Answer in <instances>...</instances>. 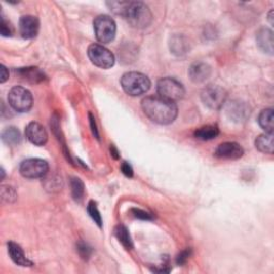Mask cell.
<instances>
[{
	"mask_svg": "<svg viewBox=\"0 0 274 274\" xmlns=\"http://www.w3.org/2000/svg\"><path fill=\"white\" fill-rule=\"evenodd\" d=\"M145 115L158 125H171L178 115V107L173 101L161 97H147L141 101Z\"/></svg>",
	"mask_w": 274,
	"mask_h": 274,
	"instance_id": "obj_1",
	"label": "cell"
},
{
	"mask_svg": "<svg viewBox=\"0 0 274 274\" xmlns=\"http://www.w3.org/2000/svg\"><path fill=\"white\" fill-rule=\"evenodd\" d=\"M124 17L132 27L138 29L148 27L152 22V13L149 7L141 2H129Z\"/></svg>",
	"mask_w": 274,
	"mask_h": 274,
	"instance_id": "obj_2",
	"label": "cell"
},
{
	"mask_svg": "<svg viewBox=\"0 0 274 274\" xmlns=\"http://www.w3.org/2000/svg\"><path fill=\"white\" fill-rule=\"evenodd\" d=\"M121 86L125 92L131 97H138L146 93L150 87L151 82L147 75L139 72H128L122 75Z\"/></svg>",
	"mask_w": 274,
	"mask_h": 274,
	"instance_id": "obj_3",
	"label": "cell"
},
{
	"mask_svg": "<svg viewBox=\"0 0 274 274\" xmlns=\"http://www.w3.org/2000/svg\"><path fill=\"white\" fill-rule=\"evenodd\" d=\"M156 90L159 97L173 102L181 100L185 94L183 85L173 77H164L160 80L156 85Z\"/></svg>",
	"mask_w": 274,
	"mask_h": 274,
	"instance_id": "obj_4",
	"label": "cell"
},
{
	"mask_svg": "<svg viewBox=\"0 0 274 274\" xmlns=\"http://www.w3.org/2000/svg\"><path fill=\"white\" fill-rule=\"evenodd\" d=\"M93 29L98 41L105 44L115 39L117 27L115 21L108 15H99L93 21Z\"/></svg>",
	"mask_w": 274,
	"mask_h": 274,
	"instance_id": "obj_5",
	"label": "cell"
},
{
	"mask_svg": "<svg viewBox=\"0 0 274 274\" xmlns=\"http://www.w3.org/2000/svg\"><path fill=\"white\" fill-rule=\"evenodd\" d=\"M8 102L14 110L18 112H26L32 107L33 98L31 92L28 89L22 86H15L9 91Z\"/></svg>",
	"mask_w": 274,
	"mask_h": 274,
	"instance_id": "obj_6",
	"label": "cell"
},
{
	"mask_svg": "<svg viewBox=\"0 0 274 274\" xmlns=\"http://www.w3.org/2000/svg\"><path fill=\"white\" fill-rule=\"evenodd\" d=\"M88 57L98 68L107 70L115 64V56L101 44H91L88 47Z\"/></svg>",
	"mask_w": 274,
	"mask_h": 274,
	"instance_id": "obj_7",
	"label": "cell"
},
{
	"mask_svg": "<svg viewBox=\"0 0 274 274\" xmlns=\"http://www.w3.org/2000/svg\"><path fill=\"white\" fill-rule=\"evenodd\" d=\"M49 163L41 159H28L22 162L20 173L27 179L42 178L49 173Z\"/></svg>",
	"mask_w": 274,
	"mask_h": 274,
	"instance_id": "obj_8",
	"label": "cell"
},
{
	"mask_svg": "<svg viewBox=\"0 0 274 274\" xmlns=\"http://www.w3.org/2000/svg\"><path fill=\"white\" fill-rule=\"evenodd\" d=\"M227 98V93L220 86L209 85L202 92V101L210 109H220Z\"/></svg>",
	"mask_w": 274,
	"mask_h": 274,
	"instance_id": "obj_9",
	"label": "cell"
},
{
	"mask_svg": "<svg viewBox=\"0 0 274 274\" xmlns=\"http://www.w3.org/2000/svg\"><path fill=\"white\" fill-rule=\"evenodd\" d=\"M25 134L27 139L35 146H43L47 143V139H49V135H47L45 128L39 122H30L26 127Z\"/></svg>",
	"mask_w": 274,
	"mask_h": 274,
	"instance_id": "obj_10",
	"label": "cell"
},
{
	"mask_svg": "<svg viewBox=\"0 0 274 274\" xmlns=\"http://www.w3.org/2000/svg\"><path fill=\"white\" fill-rule=\"evenodd\" d=\"M40 29L39 18L33 15H24L20 20V32L24 39H33Z\"/></svg>",
	"mask_w": 274,
	"mask_h": 274,
	"instance_id": "obj_11",
	"label": "cell"
},
{
	"mask_svg": "<svg viewBox=\"0 0 274 274\" xmlns=\"http://www.w3.org/2000/svg\"><path fill=\"white\" fill-rule=\"evenodd\" d=\"M244 153L243 148L237 143H223L215 149L214 155L225 160H238Z\"/></svg>",
	"mask_w": 274,
	"mask_h": 274,
	"instance_id": "obj_12",
	"label": "cell"
},
{
	"mask_svg": "<svg viewBox=\"0 0 274 274\" xmlns=\"http://www.w3.org/2000/svg\"><path fill=\"white\" fill-rule=\"evenodd\" d=\"M211 67L205 62H195L188 70V76L194 83H204L211 76Z\"/></svg>",
	"mask_w": 274,
	"mask_h": 274,
	"instance_id": "obj_13",
	"label": "cell"
},
{
	"mask_svg": "<svg viewBox=\"0 0 274 274\" xmlns=\"http://www.w3.org/2000/svg\"><path fill=\"white\" fill-rule=\"evenodd\" d=\"M256 42L261 52L273 55V31L263 27L256 33Z\"/></svg>",
	"mask_w": 274,
	"mask_h": 274,
	"instance_id": "obj_14",
	"label": "cell"
},
{
	"mask_svg": "<svg viewBox=\"0 0 274 274\" xmlns=\"http://www.w3.org/2000/svg\"><path fill=\"white\" fill-rule=\"evenodd\" d=\"M8 252H9V255H10L11 259L14 261V263L17 264V266L31 267L33 264L32 261H30L26 257V255L20 245L14 242L8 243Z\"/></svg>",
	"mask_w": 274,
	"mask_h": 274,
	"instance_id": "obj_15",
	"label": "cell"
},
{
	"mask_svg": "<svg viewBox=\"0 0 274 274\" xmlns=\"http://www.w3.org/2000/svg\"><path fill=\"white\" fill-rule=\"evenodd\" d=\"M227 114L230 119L233 121H244L248 116H250L249 108L247 107L244 103H241L239 101L230 102L227 106Z\"/></svg>",
	"mask_w": 274,
	"mask_h": 274,
	"instance_id": "obj_16",
	"label": "cell"
},
{
	"mask_svg": "<svg viewBox=\"0 0 274 274\" xmlns=\"http://www.w3.org/2000/svg\"><path fill=\"white\" fill-rule=\"evenodd\" d=\"M169 46H171V51L177 56H182L190 51V43L182 35H174Z\"/></svg>",
	"mask_w": 274,
	"mask_h": 274,
	"instance_id": "obj_17",
	"label": "cell"
},
{
	"mask_svg": "<svg viewBox=\"0 0 274 274\" xmlns=\"http://www.w3.org/2000/svg\"><path fill=\"white\" fill-rule=\"evenodd\" d=\"M255 146L262 153L273 154V133H266L259 135L255 140Z\"/></svg>",
	"mask_w": 274,
	"mask_h": 274,
	"instance_id": "obj_18",
	"label": "cell"
},
{
	"mask_svg": "<svg viewBox=\"0 0 274 274\" xmlns=\"http://www.w3.org/2000/svg\"><path fill=\"white\" fill-rule=\"evenodd\" d=\"M17 73L20 74L21 77H23V80L32 84L40 83L45 79L44 73L37 68H23L17 70Z\"/></svg>",
	"mask_w": 274,
	"mask_h": 274,
	"instance_id": "obj_19",
	"label": "cell"
},
{
	"mask_svg": "<svg viewBox=\"0 0 274 274\" xmlns=\"http://www.w3.org/2000/svg\"><path fill=\"white\" fill-rule=\"evenodd\" d=\"M2 139L8 146H17L18 144H21V141H22L21 132L14 127L7 128L3 132Z\"/></svg>",
	"mask_w": 274,
	"mask_h": 274,
	"instance_id": "obj_20",
	"label": "cell"
},
{
	"mask_svg": "<svg viewBox=\"0 0 274 274\" xmlns=\"http://www.w3.org/2000/svg\"><path fill=\"white\" fill-rule=\"evenodd\" d=\"M259 126L266 131V133H273V109L267 108L263 109L258 116Z\"/></svg>",
	"mask_w": 274,
	"mask_h": 274,
	"instance_id": "obj_21",
	"label": "cell"
},
{
	"mask_svg": "<svg viewBox=\"0 0 274 274\" xmlns=\"http://www.w3.org/2000/svg\"><path fill=\"white\" fill-rule=\"evenodd\" d=\"M220 134L219 128L215 126H205L200 129H197L194 133V136L197 139L201 140H211L215 138L217 135Z\"/></svg>",
	"mask_w": 274,
	"mask_h": 274,
	"instance_id": "obj_22",
	"label": "cell"
},
{
	"mask_svg": "<svg viewBox=\"0 0 274 274\" xmlns=\"http://www.w3.org/2000/svg\"><path fill=\"white\" fill-rule=\"evenodd\" d=\"M114 233L116 236V238L119 240V242H121V244L124 245L125 248H127L128 250L133 248V243H132L131 236H130L129 230L127 229L126 226L118 225L114 230Z\"/></svg>",
	"mask_w": 274,
	"mask_h": 274,
	"instance_id": "obj_23",
	"label": "cell"
},
{
	"mask_svg": "<svg viewBox=\"0 0 274 274\" xmlns=\"http://www.w3.org/2000/svg\"><path fill=\"white\" fill-rule=\"evenodd\" d=\"M71 188H72V196L74 200L76 202H81L85 193V186L80 178L74 177L71 179Z\"/></svg>",
	"mask_w": 274,
	"mask_h": 274,
	"instance_id": "obj_24",
	"label": "cell"
},
{
	"mask_svg": "<svg viewBox=\"0 0 274 274\" xmlns=\"http://www.w3.org/2000/svg\"><path fill=\"white\" fill-rule=\"evenodd\" d=\"M87 211L91 216V219L94 221V223H97L99 227H102V217L97 207V204L94 202H90L87 207Z\"/></svg>",
	"mask_w": 274,
	"mask_h": 274,
	"instance_id": "obj_25",
	"label": "cell"
},
{
	"mask_svg": "<svg viewBox=\"0 0 274 274\" xmlns=\"http://www.w3.org/2000/svg\"><path fill=\"white\" fill-rule=\"evenodd\" d=\"M129 5V2H111L107 3V6L109 7L110 10L117 15L125 16V13L127 11V7Z\"/></svg>",
	"mask_w": 274,
	"mask_h": 274,
	"instance_id": "obj_26",
	"label": "cell"
},
{
	"mask_svg": "<svg viewBox=\"0 0 274 274\" xmlns=\"http://www.w3.org/2000/svg\"><path fill=\"white\" fill-rule=\"evenodd\" d=\"M2 197L3 201H6L8 203H13L16 200V193L14 188L11 186H3L2 190Z\"/></svg>",
	"mask_w": 274,
	"mask_h": 274,
	"instance_id": "obj_27",
	"label": "cell"
},
{
	"mask_svg": "<svg viewBox=\"0 0 274 274\" xmlns=\"http://www.w3.org/2000/svg\"><path fill=\"white\" fill-rule=\"evenodd\" d=\"M132 213H133V215L135 217H137V219H140V220H152L153 219V216L151 215L150 213L144 211V210H140V209H136V208H134V209H132L131 210Z\"/></svg>",
	"mask_w": 274,
	"mask_h": 274,
	"instance_id": "obj_28",
	"label": "cell"
},
{
	"mask_svg": "<svg viewBox=\"0 0 274 274\" xmlns=\"http://www.w3.org/2000/svg\"><path fill=\"white\" fill-rule=\"evenodd\" d=\"M191 254H192V251H191L190 249L182 251L180 254L178 255V257H177V263H178V264H180V266H181V264H184V263L187 261L188 257L191 256Z\"/></svg>",
	"mask_w": 274,
	"mask_h": 274,
	"instance_id": "obj_29",
	"label": "cell"
},
{
	"mask_svg": "<svg viewBox=\"0 0 274 274\" xmlns=\"http://www.w3.org/2000/svg\"><path fill=\"white\" fill-rule=\"evenodd\" d=\"M79 252H80V254H81V256L83 257V258H85V259H86V258H88L89 257V255H90V249L87 247V245L86 244H85V243H80L79 244Z\"/></svg>",
	"mask_w": 274,
	"mask_h": 274,
	"instance_id": "obj_30",
	"label": "cell"
},
{
	"mask_svg": "<svg viewBox=\"0 0 274 274\" xmlns=\"http://www.w3.org/2000/svg\"><path fill=\"white\" fill-rule=\"evenodd\" d=\"M2 34L4 36H11L12 34V29L10 25H9L4 18H3V22H2Z\"/></svg>",
	"mask_w": 274,
	"mask_h": 274,
	"instance_id": "obj_31",
	"label": "cell"
},
{
	"mask_svg": "<svg viewBox=\"0 0 274 274\" xmlns=\"http://www.w3.org/2000/svg\"><path fill=\"white\" fill-rule=\"evenodd\" d=\"M121 171L124 173L127 177H132L133 176V168L128 163V162H124L121 165Z\"/></svg>",
	"mask_w": 274,
	"mask_h": 274,
	"instance_id": "obj_32",
	"label": "cell"
},
{
	"mask_svg": "<svg viewBox=\"0 0 274 274\" xmlns=\"http://www.w3.org/2000/svg\"><path fill=\"white\" fill-rule=\"evenodd\" d=\"M9 79V71L5 65L0 67V83H5Z\"/></svg>",
	"mask_w": 274,
	"mask_h": 274,
	"instance_id": "obj_33",
	"label": "cell"
},
{
	"mask_svg": "<svg viewBox=\"0 0 274 274\" xmlns=\"http://www.w3.org/2000/svg\"><path fill=\"white\" fill-rule=\"evenodd\" d=\"M89 118H90V125H91V130L93 132L94 136H96L98 139H99V133H98V129H97V125H96V119H94V117L92 116V114L90 112L89 114Z\"/></svg>",
	"mask_w": 274,
	"mask_h": 274,
	"instance_id": "obj_34",
	"label": "cell"
},
{
	"mask_svg": "<svg viewBox=\"0 0 274 274\" xmlns=\"http://www.w3.org/2000/svg\"><path fill=\"white\" fill-rule=\"evenodd\" d=\"M110 151H111V154H112V156H114L115 159H118V158H119V155H118V151L116 150V148H115L114 146H111Z\"/></svg>",
	"mask_w": 274,
	"mask_h": 274,
	"instance_id": "obj_35",
	"label": "cell"
},
{
	"mask_svg": "<svg viewBox=\"0 0 274 274\" xmlns=\"http://www.w3.org/2000/svg\"><path fill=\"white\" fill-rule=\"evenodd\" d=\"M272 14H273V10L270 11V14H269V21H270V24L273 25V21H272Z\"/></svg>",
	"mask_w": 274,
	"mask_h": 274,
	"instance_id": "obj_36",
	"label": "cell"
}]
</instances>
